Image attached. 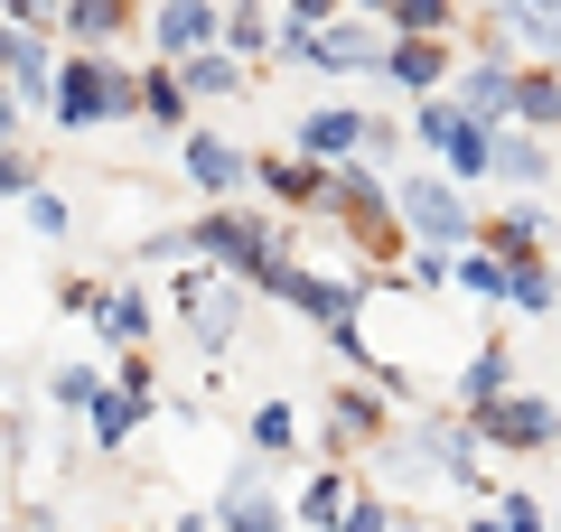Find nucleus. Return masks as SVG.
I'll return each instance as SVG.
<instances>
[{
	"label": "nucleus",
	"instance_id": "35",
	"mask_svg": "<svg viewBox=\"0 0 561 532\" xmlns=\"http://www.w3.org/2000/svg\"><path fill=\"white\" fill-rule=\"evenodd\" d=\"M47 393H57V402H66V412H84V402H94V393H103V383H94V374H84V365H66V374H57V383H47Z\"/></svg>",
	"mask_w": 561,
	"mask_h": 532
},
{
	"label": "nucleus",
	"instance_id": "24",
	"mask_svg": "<svg viewBox=\"0 0 561 532\" xmlns=\"http://www.w3.org/2000/svg\"><path fill=\"white\" fill-rule=\"evenodd\" d=\"M225 532H280V513L262 505V467H234V486H225Z\"/></svg>",
	"mask_w": 561,
	"mask_h": 532
},
{
	"label": "nucleus",
	"instance_id": "38",
	"mask_svg": "<svg viewBox=\"0 0 561 532\" xmlns=\"http://www.w3.org/2000/svg\"><path fill=\"white\" fill-rule=\"evenodd\" d=\"M0 20H10V28H47V20H57V0H0Z\"/></svg>",
	"mask_w": 561,
	"mask_h": 532
},
{
	"label": "nucleus",
	"instance_id": "7",
	"mask_svg": "<svg viewBox=\"0 0 561 532\" xmlns=\"http://www.w3.org/2000/svg\"><path fill=\"white\" fill-rule=\"evenodd\" d=\"M150 47H160L169 66L197 57V47H216V0H160V10H150Z\"/></svg>",
	"mask_w": 561,
	"mask_h": 532
},
{
	"label": "nucleus",
	"instance_id": "22",
	"mask_svg": "<svg viewBox=\"0 0 561 532\" xmlns=\"http://www.w3.org/2000/svg\"><path fill=\"white\" fill-rule=\"evenodd\" d=\"M179 309H187V327H197V346H206V355H225V336H234V299H216L206 280H187Z\"/></svg>",
	"mask_w": 561,
	"mask_h": 532
},
{
	"label": "nucleus",
	"instance_id": "39",
	"mask_svg": "<svg viewBox=\"0 0 561 532\" xmlns=\"http://www.w3.org/2000/svg\"><path fill=\"white\" fill-rule=\"evenodd\" d=\"M412 280H421V290H440V280H449V253H431V243H421V253H412Z\"/></svg>",
	"mask_w": 561,
	"mask_h": 532
},
{
	"label": "nucleus",
	"instance_id": "2",
	"mask_svg": "<svg viewBox=\"0 0 561 532\" xmlns=\"http://www.w3.org/2000/svg\"><path fill=\"white\" fill-rule=\"evenodd\" d=\"M393 224H402V234H421L431 253H459V243L478 234V216H468V197H459V177H402Z\"/></svg>",
	"mask_w": 561,
	"mask_h": 532
},
{
	"label": "nucleus",
	"instance_id": "21",
	"mask_svg": "<svg viewBox=\"0 0 561 532\" xmlns=\"http://www.w3.org/2000/svg\"><path fill=\"white\" fill-rule=\"evenodd\" d=\"M216 47H225V57H262V47H272V10H262V0L216 10Z\"/></svg>",
	"mask_w": 561,
	"mask_h": 532
},
{
	"label": "nucleus",
	"instance_id": "11",
	"mask_svg": "<svg viewBox=\"0 0 561 532\" xmlns=\"http://www.w3.org/2000/svg\"><path fill=\"white\" fill-rule=\"evenodd\" d=\"M280 299H290L300 317H319V327H346V317L365 309V299L346 290V280H319V271H300V262H290V280H280Z\"/></svg>",
	"mask_w": 561,
	"mask_h": 532
},
{
	"label": "nucleus",
	"instance_id": "4",
	"mask_svg": "<svg viewBox=\"0 0 561 532\" xmlns=\"http://www.w3.org/2000/svg\"><path fill=\"white\" fill-rule=\"evenodd\" d=\"M478 439L542 458V449H552V402H542V393H496V402H478Z\"/></svg>",
	"mask_w": 561,
	"mask_h": 532
},
{
	"label": "nucleus",
	"instance_id": "12",
	"mask_svg": "<svg viewBox=\"0 0 561 532\" xmlns=\"http://www.w3.org/2000/svg\"><path fill=\"white\" fill-rule=\"evenodd\" d=\"M449 103H459V113L478 122V131H505V103H515V66H468Z\"/></svg>",
	"mask_w": 561,
	"mask_h": 532
},
{
	"label": "nucleus",
	"instance_id": "32",
	"mask_svg": "<svg viewBox=\"0 0 561 532\" xmlns=\"http://www.w3.org/2000/svg\"><path fill=\"white\" fill-rule=\"evenodd\" d=\"M478 532H552V523H542V505H534V495H505V505L486 513Z\"/></svg>",
	"mask_w": 561,
	"mask_h": 532
},
{
	"label": "nucleus",
	"instance_id": "25",
	"mask_svg": "<svg viewBox=\"0 0 561 532\" xmlns=\"http://www.w3.org/2000/svg\"><path fill=\"white\" fill-rule=\"evenodd\" d=\"M496 393H515V355H505V346H478V355H468V374H459V402L478 412V402H496Z\"/></svg>",
	"mask_w": 561,
	"mask_h": 532
},
{
	"label": "nucleus",
	"instance_id": "5",
	"mask_svg": "<svg viewBox=\"0 0 561 532\" xmlns=\"http://www.w3.org/2000/svg\"><path fill=\"white\" fill-rule=\"evenodd\" d=\"M421 150H440V159H449V177H486V131H478V122H468L449 94L421 103Z\"/></svg>",
	"mask_w": 561,
	"mask_h": 532
},
{
	"label": "nucleus",
	"instance_id": "19",
	"mask_svg": "<svg viewBox=\"0 0 561 532\" xmlns=\"http://www.w3.org/2000/svg\"><path fill=\"white\" fill-rule=\"evenodd\" d=\"M393 38H459V0H383Z\"/></svg>",
	"mask_w": 561,
	"mask_h": 532
},
{
	"label": "nucleus",
	"instance_id": "29",
	"mask_svg": "<svg viewBox=\"0 0 561 532\" xmlns=\"http://www.w3.org/2000/svg\"><path fill=\"white\" fill-rule=\"evenodd\" d=\"M253 449L262 458H290V449H300V412H290V402H262V412H253Z\"/></svg>",
	"mask_w": 561,
	"mask_h": 532
},
{
	"label": "nucleus",
	"instance_id": "17",
	"mask_svg": "<svg viewBox=\"0 0 561 532\" xmlns=\"http://www.w3.org/2000/svg\"><path fill=\"white\" fill-rule=\"evenodd\" d=\"M552 113H561V76H552V66L515 76V103H505V122H515V131H542V140H552Z\"/></svg>",
	"mask_w": 561,
	"mask_h": 532
},
{
	"label": "nucleus",
	"instance_id": "1",
	"mask_svg": "<svg viewBox=\"0 0 561 532\" xmlns=\"http://www.w3.org/2000/svg\"><path fill=\"white\" fill-rule=\"evenodd\" d=\"M47 113L66 122V131H84V122H122L131 113V76L103 57H66L57 76H47Z\"/></svg>",
	"mask_w": 561,
	"mask_h": 532
},
{
	"label": "nucleus",
	"instance_id": "37",
	"mask_svg": "<svg viewBox=\"0 0 561 532\" xmlns=\"http://www.w3.org/2000/svg\"><path fill=\"white\" fill-rule=\"evenodd\" d=\"M280 10H290V20H272V28H319V20H337L346 0H280Z\"/></svg>",
	"mask_w": 561,
	"mask_h": 532
},
{
	"label": "nucleus",
	"instance_id": "15",
	"mask_svg": "<svg viewBox=\"0 0 561 532\" xmlns=\"http://www.w3.org/2000/svg\"><path fill=\"white\" fill-rule=\"evenodd\" d=\"M365 131V113H346V103H319V113H300V159H346Z\"/></svg>",
	"mask_w": 561,
	"mask_h": 532
},
{
	"label": "nucleus",
	"instance_id": "31",
	"mask_svg": "<svg viewBox=\"0 0 561 532\" xmlns=\"http://www.w3.org/2000/svg\"><path fill=\"white\" fill-rule=\"evenodd\" d=\"M375 430H383L375 393H356V383H346V393H337V439H346V449H356V439H375Z\"/></svg>",
	"mask_w": 561,
	"mask_h": 532
},
{
	"label": "nucleus",
	"instance_id": "42",
	"mask_svg": "<svg viewBox=\"0 0 561 532\" xmlns=\"http://www.w3.org/2000/svg\"><path fill=\"white\" fill-rule=\"evenodd\" d=\"M356 10H375V20H383V0H356Z\"/></svg>",
	"mask_w": 561,
	"mask_h": 532
},
{
	"label": "nucleus",
	"instance_id": "30",
	"mask_svg": "<svg viewBox=\"0 0 561 532\" xmlns=\"http://www.w3.org/2000/svg\"><path fill=\"white\" fill-rule=\"evenodd\" d=\"M346 495H356V486H346L337 467H328V476H309V486H300V523H337V513H346Z\"/></svg>",
	"mask_w": 561,
	"mask_h": 532
},
{
	"label": "nucleus",
	"instance_id": "14",
	"mask_svg": "<svg viewBox=\"0 0 561 532\" xmlns=\"http://www.w3.org/2000/svg\"><path fill=\"white\" fill-rule=\"evenodd\" d=\"M187 177H197L206 197H234L243 187V150L225 131H187Z\"/></svg>",
	"mask_w": 561,
	"mask_h": 532
},
{
	"label": "nucleus",
	"instance_id": "10",
	"mask_svg": "<svg viewBox=\"0 0 561 532\" xmlns=\"http://www.w3.org/2000/svg\"><path fill=\"white\" fill-rule=\"evenodd\" d=\"M383 76L412 84V94H431V84H449V38H383Z\"/></svg>",
	"mask_w": 561,
	"mask_h": 532
},
{
	"label": "nucleus",
	"instance_id": "36",
	"mask_svg": "<svg viewBox=\"0 0 561 532\" xmlns=\"http://www.w3.org/2000/svg\"><path fill=\"white\" fill-rule=\"evenodd\" d=\"M38 187V159H20V150H0V197H28Z\"/></svg>",
	"mask_w": 561,
	"mask_h": 532
},
{
	"label": "nucleus",
	"instance_id": "20",
	"mask_svg": "<svg viewBox=\"0 0 561 532\" xmlns=\"http://www.w3.org/2000/svg\"><path fill=\"white\" fill-rule=\"evenodd\" d=\"M243 280H253V290H280V280H290V234H280V224H253V234H243V262H234Z\"/></svg>",
	"mask_w": 561,
	"mask_h": 532
},
{
	"label": "nucleus",
	"instance_id": "18",
	"mask_svg": "<svg viewBox=\"0 0 561 532\" xmlns=\"http://www.w3.org/2000/svg\"><path fill=\"white\" fill-rule=\"evenodd\" d=\"M57 20H66V38H76V47H103V38L131 28V0H57Z\"/></svg>",
	"mask_w": 561,
	"mask_h": 532
},
{
	"label": "nucleus",
	"instance_id": "23",
	"mask_svg": "<svg viewBox=\"0 0 561 532\" xmlns=\"http://www.w3.org/2000/svg\"><path fill=\"white\" fill-rule=\"evenodd\" d=\"M169 76H179V94H234V84H243V57H225V47H197V57H179Z\"/></svg>",
	"mask_w": 561,
	"mask_h": 532
},
{
	"label": "nucleus",
	"instance_id": "6",
	"mask_svg": "<svg viewBox=\"0 0 561 532\" xmlns=\"http://www.w3.org/2000/svg\"><path fill=\"white\" fill-rule=\"evenodd\" d=\"M300 57H309V66H337V76H356V66H375V57H383V38H375L365 20H346V10H337V20L300 28Z\"/></svg>",
	"mask_w": 561,
	"mask_h": 532
},
{
	"label": "nucleus",
	"instance_id": "27",
	"mask_svg": "<svg viewBox=\"0 0 561 532\" xmlns=\"http://www.w3.org/2000/svg\"><path fill=\"white\" fill-rule=\"evenodd\" d=\"M94 317L122 336V346H150V290H103V299H94Z\"/></svg>",
	"mask_w": 561,
	"mask_h": 532
},
{
	"label": "nucleus",
	"instance_id": "41",
	"mask_svg": "<svg viewBox=\"0 0 561 532\" xmlns=\"http://www.w3.org/2000/svg\"><path fill=\"white\" fill-rule=\"evenodd\" d=\"M515 10H561V0H515Z\"/></svg>",
	"mask_w": 561,
	"mask_h": 532
},
{
	"label": "nucleus",
	"instance_id": "8",
	"mask_svg": "<svg viewBox=\"0 0 561 532\" xmlns=\"http://www.w3.org/2000/svg\"><path fill=\"white\" fill-rule=\"evenodd\" d=\"M486 169L542 197V187H552V140H542V131H486Z\"/></svg>",
	"mask_w": 561,
	"mask_h": 532
},
{
	"label": "nucleus",
	"instance_id": "13",
	"mask_svg": "<svg viewBox=\"0 0 561 532\" xmlns=\"http://www.w3.org/2000/svg\"><path fill=\"white\" fill-rule=\"evenodd\" d=\"M542 234H552V216H542V206H515V216H496V224H478V253L486 262H524V253H542Z\"/></svg>",
	"mask_w": 561,
	"mask_h": 532
},
{
	"label": "nucleus",
	"instance_id": "34",
	"mask_svg": "<svg viewBox=\"0 0 561 532\" xmlns=\"http://www.w3.org/2000/svg\"><path fill=\"white\" fill-rule=\"evenodd\" d=\"M28 224H38V234H66V197L57 187H28Z\"/></svg>",
	"mask_w": 561,
	"mask_h": 532
},
{
	"label": "nucleus",
	"instance_id": "9",
	"mask_svg": "<svg viewBox=\"0 0 561 532\" xmlns=\"http://www.w3.org/2000/svg\"><path fill=\"white\" fill-rule=\"evenodd\" d=\"M243 177H262L280 206H328V159H243Z\"/></svg>",
	"mask_w": 561,
	"mask_h": 532
},
{
	"label": "nucleus",
	"instance_id": "3",
	"mask_svg": "<svg viewBox=\"0 0 561 532\" xmlns=\"http://www.w3.org/2000/svg\"><path fill=\"white\" fill-rule=\"evenodd\" d=\"M328 206L346 216V234H356V253L375 262H402V224H393V197H383L365 169H328Z\"/></svg>",
	"mask_w": 561,
	"mask_h": 532
},
{
	"label": "nucleus",
	"instance_id": "33",
	"mask_svg": "<svg viewBox=\"0 0 561 532\" xmlns=\"http://www.w3.org/2000/svg\"><path fill=\"white\" fill-rule=\"evenodd\" d=\"M337 532H393V513H383L375 495H346V513H337Z\"/></svg>",
	"mask_w": 561,
	"mask_h": 532
},
{
	"label": "nucleus",
	"instance_id": "43",
	"mask_svg": "<svg viewBox=\"0 0 561 532\" xmlns=\"http://www.w3.org/2000/svg\"><path fill=\"white\" fill-rule=\"evenodd\" d=\"M179 532H206V523H179Z\"/></svg>",
	"mask_w": 561,
	"mask_h": 532
},
{
	"label": "nucleus",
	"instance_id": "40",
	"mask_svg": "<svg viewBox=\"0 0 561 532\" xmlns=\"http://www.w3.org/2000/svg\"><path fill=\"white\" fill-rule=\"evenodd\" d=\"M10 131H20V94H0V150H10Z\"/></svg>",
	"mask_w": 561,
	"mask_h": 532
},
{
	"label": "nucleus",
	"instance_id": "28",
	"mask_svg": "<svg viewBox=\"0 0 561 532\" xmlns=\"http://www.w3.org/2000/svg\"><path fill=\"white\" fill-rule=\"evenodd\" d=\"M131 113H150L160 131H179V122H187V94H179V76H169V66H160V76H131Z\"/></svg>",
	"mask_w": 561,
	"mask_h": 532
},
{
	"label": "nucleus",
	"instance_id": "26",
	"mask_svg": "<svg viewBox=\"0 0 561 532\" xmlns=\"http://www.w3.org/2000/svg\"><path fill=\"white\" fill-rule=\"evenodd\" d=\"M505 309H524V317H552V262H542V253L505 262Z\"/></svg>",
	"mask_w": 561,
	"mask_h": 532
},
{
	"label": "nucleus",
	"instance_id": "16",
	"mask_svg": "<svg viewBox=\"0 0 561 532\" xmlns=\"http://www.w3.org/2000/svg\"><path fill=\"white\" fill-rule=\"evenodd\" d=\"M243 234H253V216H234V206H216V216H197V224H187V253H206V262H225V271H234V262H243Z\"/></svg>",
	"mask_w": 561,
	"mask_h": 532
}]
</instances>
